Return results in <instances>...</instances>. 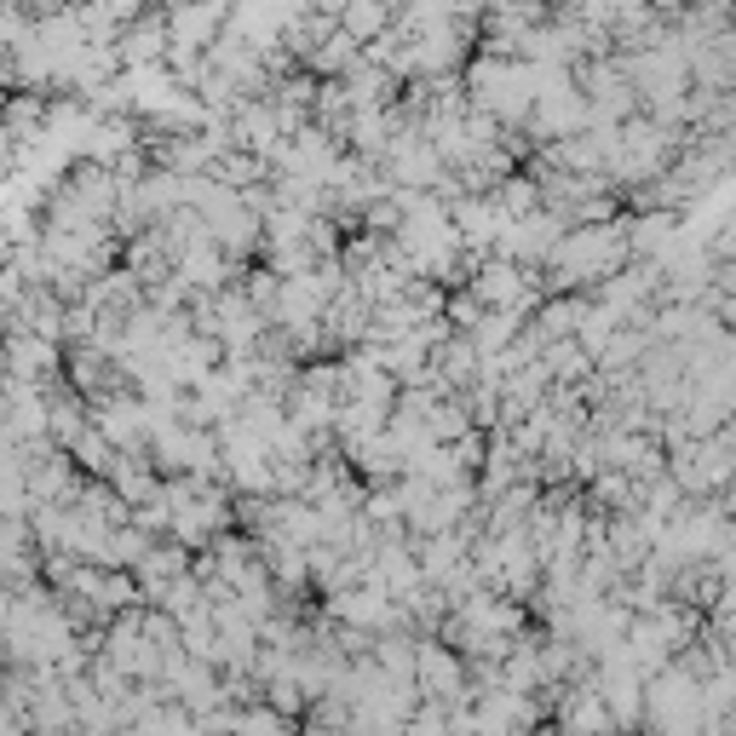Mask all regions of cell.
I'll return each instance as SVG.
<instances>
[{
	"mask_svg": "<svg viewBox=\"0 0 736 736\" xmlns=\"http://www.w3.org/2000/svg\"><path fill=\"white\" fill-rule=\"evenodd\" d=\"M0 104H6V75H0Z\"/></svg>",
	"mask_w": 736,
	"mask_h": 736,
	"instance_id": "6da1fadb",
	"label": "cell"
}]
</instances>
